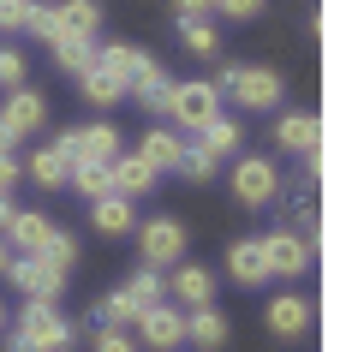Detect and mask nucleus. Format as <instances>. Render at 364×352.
Segmentation results:
<instances>
[{
	"label": "nucleus",
	"instance_id": "f257e3e1",
	"mask_svg": "<svg viewBox=\"0 0 364 352\" xmlns=\"http://www.w3.org/2000/svg\"><path fill=\"white\" fill-rule=\"evenodd\" d=\"M161 299H168L161 274H156V269H138V274H126V281L96 304V316H102V329H126V323H138L144 311H156Z\"/></svg>",
	"mask_w": 364,
	"mask_h": 352
},
{
	"label": "nucleus",
	"instance_id": "f03ea898",
	"mask_svg": "<svg viewBox=\"0 0 364 352\" xmlns=\"http://www.w3.org/2000/svg\"><path fill=\"white\" fill-rule=\"evenodd\" d=\"M6 245H18V257H42V263L54 269H72V257H78V245H72L48 215H30V209H18L6 227Z\"/></svg>",
	"mask_w": 364,
	"mask_h": 352
},
{
	"label": "nucleus",
	"instance_id": "7ed1b4c3",
	"mask_svg": "<svg viewBox=\"0 0 364 352\" xmlns=\"http://www.w3.org/2000/svg\"><path fill=\"white\" fill-rule=\"evenodd\" d=\"M215 96L221 102H245V108H281L287 78H281L275 66H221Z\"/></svg>",
	"mask_w": 364,
	"mask_h": 352
},
{
	"label": "nucleus",
	"instance_id": "20e7f679",
	"mask_svg": "<svg viewBox=\"0 0 364 352\" xmlns=\"http://www.w3.org/2000/svg\"><path fill=\"white\" fill-rule=\"evenodd\" d=\"M161 119H173V132H191V137H197L209 119H221L215 84H203V78H197V84H173V90H168V114H161Z\"/></svg>",
	"mask_w": 364,
	"mask_h": 352
},
{
	"label": "nucleus",
	"instance_id": "39448f33",
	"mask_svg": "<svg viewBox=\"0 0 364 352\" xmlns=\"http://www.w3.org/2000/svg\"><path fill=\"white\" fill-rule=\"evenodd\" d=\"M12 334H18L24 352H66L72 346V323L54 311V304H24L18 323H12Z\"/></svg>",
	"mask_w": 364,
	"mask_h": 352
},
{
	"label": "nucleus",
	"instance_id": "423d86ee",
	"mask_svg": "<svg viewBox=\"0 0 364 352\" xmlns=\"http://www.w3.org/2000/svg\"><path fill=\"white\" fill-rule=\"evenodd\" d=\"M6 281L24 293V304H60V293H66V269L42 263V257H12Z\"/></svg>",
	"mask_w": 364,
	"mask_h": 352
},
{
	"label": "nucleus",
	"instance_id": "0eeeda50",
	"mask_svg": "<svg viewBox=\"0 0 364 352\" xmlns=\"http://www.w3.org/2000/svg\"><path fill=\"white\" fill-rule=\"evenodd\" d=\"M138 251H144V269H179V257H186V227L173 215H156L138 227Z\"/></svg>",
	"mask_w": 364,
	"mask_h": 352
},
{
	"label": "nucleus",
	"instance_id": "6e6552de",
	"mask_svg": "<svg viewBox=\"0 0 364 352\" xmlns=\"http://www.w3.org/2000/svg\"><path fill=\"white\" fill-rule=\"evenodd\" d=\"M54 149L66 156V167H72V161H114V156H119V132L108 126V119H96V126L60 132V137H54Z\"/></svg>",
	"mask_w": 364,
	"mask_h": 352
},
{
	"label": "nucleus",
	"instance_id": "1a4fd4ad",
	"mask_svg": "<svg viewBox=\"0 0 364 352\" xmlns=\"http://www.w3.org/2000/svg\"><path fill=\"white\" fill-rule=\"evenodd\" d=\"M233 197H239L245 209L275 203V197H281V174H275V161H269V156H239V167H233Z\"/></svg>",
	"mask_w": 364,
	"mask_h": 352
},
{
	"label": "nucleus",
	"instance_id": "9d476101",
	"mask_svg": "<svg viewBox=\"0 0 364 352\" xmlns=\"http://www.w3.org/2000/svg\"><path fill=\"white\" fill-rule=\"evenodd\" d=\"M263 257H269V281H275V274H281V281H293V274H305V269H311L316 245L281 227V233H269V239H263Z\"/></svg>",
	"mask_w": 364,
	"mask_h": 352
},
{
	"label": "nucleus",
	"instance_id": "9b49d317",
	"mask_svg": "<svg viewBox=\"0 0 364 352\" xmlns=\"http://www.w3.org/2000/svg\"><path fill=\"white\" fill-rule=\"evenodd\" d=\"M179 341H186V311H179V304L161 299L156 311L138 316V346H149V352H173Z\"/></svg>",
	"mask_w": 364,
	"mask_h": 352
},
{
	"label": "nucleus",
	"instance_id": "f8f14e48",
	"mask_svg": "<svg viewBox=\"0 0 364 352\" xmlns=\"http://www.w3.org/2000/svg\"><path fill=\"white\" fill-rule=\"evenodd\" d=\"M0 126L12 137H36L48 126V102L36 96V90H6V102H0Z\"/></svg>",
	"mask_w": 364,
	"mask_h": 352
},
{
	"label": "nucleus",
	"instance_id": "ddd939ff",
	"mask_svg": "<svg viewBox=\"0 0 364 352\" xmlns=\"http://www.w3.org/2000/svg\"><path fill=\"white\" fill-rule=\"evenodd\" d=\"M275 149H287V156H323V119L316 114H281L275 119Z\"/></svg>",
	"mask_w": 364,
	"mask_h": 352
},
{
	"label": "nucleus",
	"instance_id": "4468645a",
	"mask_svg": "<svg viewBox=\"0 0 364 352\" xmlns=\"http://www.w3.org/2000/svg\"><path fill=\"white\" fill-rule=\"evenodd\" d=\"M108 174H114V197H149V191H156V179H161L138 149H119V156L108 161Z\"/></svg>",
	"mask_w": 364,
	"mask_h": 352
},
{
	"label": "nucleus",
	"instance_id": "2eb2a0df",
	"mask_svg": "<svg viewBox=\"0 0 364 352\" xmlns=\"http://www.w3.org/2000/svg\"><path fill=\"white\" fill-rule=\"evenodd\" d=\"M96 30H102V0H60L54 6V36L96 42Z\"/></svg>",
	"mask_w": 364,
	"mask_h": 352
},
{
	"label": "nucleus",
	"instance_id": "dca6fc26",
	"mask_svg": "<svg viewBox=\"0 0 364 352\" xmlns=\"http://www.w3.org/2000/svg\"><path fill=\"white\" fill-rule=\"evenodd\" d=\"M168 293L179 299V311H203V304H215V274L197 269V263H179L173 281H168Z\"/></svg>",
	"mask_w": 364,
	"mask_h": 352
},
{
	"label": "nucleus",
	"instance_id": "f3484780",
	"mask_svg": "<svg viewBox=\"0 0 364 352\" xmlns=\"http://www.w3.org/2000/svg\"><path fill=\"white\" fill-rule=\"evenodd\" d=\"M305 329H311V299H299V293L269 299V334H275V341H299Z\"/></svg>",
	"mask_w": 364,
	"mask_h": 352
},
{
	"label": "nucleus",
	"instance_id": "a211bd4d",
	"mask_svg": "<svg viewBox=\"0 0 364 352\" xmlns=\"http://www.w3.org/2000/svg\"><path fill=\"white\" fill-rule=\"evenodd\" d=\"M227 274H233L239 287H263V281H269L263 239H239V245H227Z\"/></svg>",
	"mask_w": 364,
	"mask_h": 352
},
{
	"label": "nucleus",
	"instance_id": "6ab92c4d",
	"mask_svg": "<svg viewBox=\"0 0 364 352\" xmlns=\"http://www.w3.org/2000/svg\"><path fill=\"white\" fill-rule=\"evenodd\" d=\"M138 156L156 167V174H173V167H179V156H186V137H179L173 126H156V132H144Z\"/></svg>",
	"mask_w": 364,
	"mask_h": 352
},
{
	"label": "nucleus",
	"instance_id": "aec40b11",
	"mask_svg": "<svg viewBox=\"0 0 364 352\" xmlns=\"http://www.w3.org/2000/svg\"><path fill=\"white\" fill-rule=\"evenodd\" d=\"M186 341H197L203 352L227 346V316L215 311V304H203V311H186Z\"/></svg>",
	"mask_w": 364,
	"mask_h": 352
},
{
	"label": "nucleus",
	"instance_id": "412c9836",
	"mask_svg": "<svg viewBox=\"0 0 364 352\" xmlns=\"http://www.w3.org/2000/svg\"><path fill=\"white\" fill-rule=\"evenodd\" d=\"M191 144L203 149V156H215V161H221V156H233V149L245 144V132H239V119H227V114H221V119H209V126L197 132Z\"/></svg>",
	"mask_w": 364,
	"mask_h": 352
},
{
	"label": "nucleus",
	"instance_id": "4be33fe9",
	"mask_svg": "<svg viewBox=\"0 0 364 352\" xmlns=\"http://www.w3.org/2000/svg\"><path fill=\"white\" fill-rule=\"evenodd\" d=\"M90 221H96V233H108V239H119V233H132V227H138V215H132V197H96Z\"/></svg>",
	"mask_w": 364,
	"mask_h": 352
},
{
	"label": "nucleus",
	"instance_id": "5701e85b",
	"mask_svg": "<svg viewBox=\"0 0 364 352\" xmlns=\"http://www.w3.org/2000/svg\"><path fill=\"white\" fill-rule=\"evenodd\" d=\"M66 186L84 191V197H114V174H108V161H72Z\"/></svg>",
	"mask_w": 364,
	"mask_h": 352
},
{
	"label": "nucleus",
	"instance_id": "b1692460",
	"mask_svg": "<svg viewBox=\"0 0 364 352\" xmlns=\"http://www.w3.org/2000/svg\"><path fill=\"white\" fill-rule=\"evenodd\" d=\"M66 174H72V167H66V156H60L54 144H42L36 156H30V179H36L42 191H60V186H66Z\"/></svg>",
	"mask_w": 364,
	"mask_h": 352
},
{
	"label": "nucleus",
	"instance_id": "393cba45",
	"mask_svg": "<svg viewBox=\"0 0 364 352\" xmlns=\"http://www.w3.org/2000/svg\"><path fill=\"white\" fill-rule=\"evenodd\" d=\"M179 42H186V54H197V60H215L221 54V36H215L209 18H179Z\"/></svg>",
	"mask_w": 364,
	"mask_h": 352
},
{
	"label": "nucleus",
	"instance_id": "a878e982",
	"mask_svg": "<svg viewBox=\"0 0 364 352\" xmlns=\"http://www.w3.org/2000/svg\"><path fill=\"white\" fill-rule=\"evenodd\" d=\"M78 90H84V102H96V108H114V102H126V90H119L102 66H90L84 78H78Z\"/></svg>",
	"mask_w": 364,
	"mask_h": 352
},
{
	"label": "nucleus",
	"instance_id": "bb28decb",
	"mask_svg": "<svg viewBox=\"0 0 364 352\" xmlns=\"http://www.w3.org/2000/svg\"><path fill=\"white\" fill-rule=\"evenodd\" d=\"M54 60H60L66 72H78V78H84V72L96 66V42H72V36H54Z\"/></svg>",
	"mask_w": 364,
	"mask_h": 352
},
{
	"label": "nucleus",
	"instance_id": "cd10ccee",
	"mask_svg": "<svg viewBox=\"0 0 364 352\" xmlns=\"http://www.w3.org/2000/svg\"><path fill=\"white\" fill-rule=\"evenodd\" d=\"M173 174H179V179H191V186H203V179H215V156H203L197 144H186V156H179Z\"/></svg>",
	"mask_w": 364,
	"mask_h": 352
},
{
	"label": "nucleus",
	"instance_id": "c85d7f7f",
	"mask_svg": "<svg viewBox=\"0 0 364 352\" xmlns=\"http://www.w3.org/2000/svg\"><path fill=\"white\" fill-rule=\"evenodd\" d=\"M0 90H24V54L0 48Z\"/></svg>",
	"mask_w": 364,
	"mask_h": 352
},
{
	"label": "nucleus",
	"instance_id": "c756f323",
	"mask_svg": "<svg viewBox=\"0 0 364 352\" xmlns=\"http://www.w3.org/2000/svg\"><path fill=\"white\" fill-rule=\"evenodd\" d=\"M30 36H36V42H54V6H42V0H36V6H30Z\"/></svg>",
	"mask_w": 364,
	"mask_h": 352
},
{
	"label": "nucleus",
	"instance_id": "7c9ffc66",
	"mask_svg": "<svg viewBox=\"0 0 364 352\" xmlns=\"http://www.w3.org/2000/svg\"><path fill=\"white\" fill-rule=\"evenodd\" d=\"M30 6H36V0H0V24H6V30H24V24H30Z\"/></svg>",
	"mask_w": 364,
	"mask_h": 352
},
{
	"label": "nucleus",
	"instance_id": "2f4dec72",
	"mask_svg": "<svg viewBox=\"0 0 364 352\" xmlns=\"http://www.w3.org/2000/svg\"><path fill=\"white\" fill-rule=\"evenodd\" d=\"M96 352H138V341H132L126 329H102L96 334Z\"/></svg>",
	"mask_w": 364,
	"mask_h": 352
},
{
	"label": "nucleus",
	"instance_id": "473e14b6",
	"mask_svg": "<svg viewBox=\"0 0 364 352\" xmlns=\"http://www.w3.org/2000/svg\"><path fill=\"white\" fill-rule=\"evenodd\" d=\"M215 12H227V18H257L263 0H215Z\"/></svg>",
	"mask_w": 364,
	"mask_h": 352
},
{
	"label": "nucleus",
	"instance_id": "72a5a7b5",
	"mask_svg": "<svg viewBox=\"0 0 364 352\" xmlns=\"http://www.w3.org/2000/svg\"><path fill=\"white\" fill-rule=\"evenodd\" d=\"M173 12H179V18H209L215 0H173Z\"/></svg>",
	"mask_w": 364,
	"mask_h": 352
},
{
	"label": "nucleus",
	"instance_id": "f704fd0d",
	"mask_svg": "<svg viewBox=\"0 0 364 352\" xmlns=\"http://www.w3.org/2000/svg\"><path fill=\"white\" fill-rule=\"evenodd\" d=\"M12 186H18V161L0 156V197H12Z\"/></svg>",
	"mask_w": 364,
	"mask_h": 352
},
{
	"label": "nucleus",
	"instance_id": "c9c22d12",
	"mask_svg": "<svg viewBox=\"0 0 364 352\" xmlns=\"http://www.w3.org/2000/svg\"><path fill=\"white\" fill-rule=\"evenodd\" d=\"M12 215H18V209H12V197H0V233L12 227Z\"/></svg>",
	"mask_w": 364,
	"mask_h": 352
},
{
	"label": "nucleus",
	"instance_id": "e433bc0d",
	"mask_svg": "<svg viewBox=\"0 0 364 352\" xmlns=\"http://www.w3.org/2000/svg\"><path fill=\"white\" fill-rule=\"evenodd\" d=\"M12 144H18V137H12L6 126H0V156H12Z\"/></svg>",
	"mask_w": 364,
	"mask_h": 352
},
{
	"label": "nucleus",
	"instance_id": "4c0bfd02",
	"mask_svg": "<svg viewBox=\"0 0 364 352\" xmlns=\"http://www.w3.org/2000/svg\"><path fill=\"white\" fill-rule=\"evenodd\" d=\"M6 263H12V251H6V233H0V274H6Z\"/></svg>",
	"mask_w": 364,
	"mask_h": 352
},
{
	"label": "nucleus",
	"instance_id": "58836bf2",
	"mask_svg": "<svg viewBox=\"0 0 364 352\" xmlns=\"http://www.w3.org/2000/svg\"><path fill=\"white\" fill-rule=\"evenodd\" d=\"M0 329H6V311H0Z\"/></svg>",
	"mask_w": 364,
	"mask_h": 352
},
{
	"label": "nucleus",
	"instance_id": "ea45409f",
	"mask_svg": "<svg viewBox=\"0 0 364 352\" xmlns=\"http://www.w3.org/2000/svg\"><path fill=\"white\" fill-rule=\"evenodd\" d=\"M12 352H24V346H12Z\"/></svg>",
	"mask_w": 364,
	"mask_h": 352
}]
</instances>
